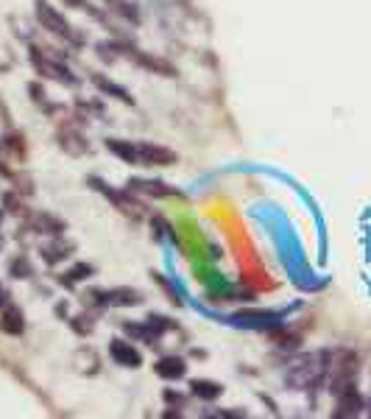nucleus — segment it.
<instances>
[{
  "label": "nucleus",
  "instance_id": "nucleus-9",
  "mask_svg": "<svg viewBox=\"0 0 371 419\" xmlns=\"http://www.w3.org/2000/svg\"><path fill=\"white\" fill-rule=\"evenodd\" d=\"M106 149H109L115 157H120L123 162H129V165H140V157H137V143H131V140H117V137H109V140H106Z\"/></svg>",
  "mask_w": 371,
  "mask_h": 419
},
{
  "label": "nucleus",
  "instance_id": "nucleus-2",
  "mask_svg": "<svg viewBox=\"0 0 371 419\" xmlns=\"http://www.w3.org/2000/svg\"><path fill=\"white\" fill-rule=\"evenodd\" d=\"M327 369L332 372V391L335 397L354 389V380H357V355L354 353H338L332 358V364H327Z\"/></svg>",
  "mask_w": 371,
  "mask_h": 419
},
{
  "label": "nucleus",
  "instance_id": "nucleus-8",
  "mask_svg": "<svg viewBox=\"0 0 371 419\" xmlns=\"http://www.w3.org/2000/svg\"><path fill=\"white\" fill-rule=\"evenodd\" d=\"M154 372L160 378H165V380H179V378L187 375V364L182 358H176V355H165V358H160L154 364Z\"/></svg>",
  "mask_w": 371,
  "mask_h": 419
},
{
  "label": "nucleus",
  "instance_id": "nucleus-20",
  "mask_svg": "<svg viewBox=\"0 0 371 419\" xmlns=\"http://www.w3.org/2000/svg\"><path fill=\"white\" fill-rule=\"evenodd\" d=\"M28 90H31V95H34L37 104H45V93L39 90V84H28Z\"/></svg>",
  "mask_w": 371,
  "mask_h": 419
},
{
  "label": "nucleus",
  "instance_id": "nucleus-23",
  "mask_svg": "<svg viewBox=\"0 0 371 419\" xmlns=\"http://www.w3.org/2000/svg\"><path fill=\"white\" fill-rule=\"evenodd\" d=\"M6 305V291H3V286H0V308Z\"/></svg>",
  "mask_w": 371,
  "mask_h": 419
},
{
  "label": "nucleus",
  "instance_id": "nucleus-14",
  "mask_svg": "<svg viewBox=\"0 0 371 419\" xmlns=\"http://www.w3.org/2000/svg\"><path fill=\"white\" fill-rule=\"evenodd\" d=\"M23 327H26L23 313H20L17 308H6V310H3V319H0V330H6V333H12V335H20Z\"/></svg>",
  "mask_w": 371,
  "mask_h": 419
},
{
  "label": "nucleus",
  "instance_id": "nucleus-18",
  "mask_svg": "<svg viewBox=\"0 0 371 419\" xmlns=\"http://www.w3.org/2000/svg\"><path fill=\"white\" fill-rule=\"evenodd\" d=\"M106 3H109V6H112L117 15H123L126 20H134V23L140 20V17H137V9L129 3V0H106Z\"/></svg>",
  "mask_w": 371,
  "mask_h": 419
},
{
  "label": "nucleus",
  "instance_id": "nucleus-15",
  "mask_svg": "<svg viewBox=\"0 0 371 419\" xmlns=\"http://www.w3.org/2000/svg\"><path fill=\"white\" fill-rule=\"evenodd\" d=\"M106 297H109V305H120V308H126V305H140V302H142V297H140L137 291H129V288L106 291Z\"/></svg>",
  "mask_w": 371,
  "mask_h": 419
},
{
  "label": "nucleus",
  "instance_id": "nucleus-16",
  "mask_svg": "<svg viewBox=\"0 0 371 419\" xmlns=\"http://www.w3.org/2000/svg\"><path fill=\"white\" fill-rule=\"evenodd\" d=\"M39 230L37 232H48V235H59L61 230H64V224L59 221V218H53V216H48V213H42V216H37V221H34Z\"/></svg>",
  "mask_w": 371,
  "mask_h": 419
},
{
  "label": "nucleus",
  "instance_id": "nucleus-1",
  "mask_svg": "<svg viewBox=\"0 0 371 419\" xmlns=\"http://www.w3.org/2000/svg\"><path fill=\"white\" fill-rule=\"evenodd\" d=\"M34 15H37V20H39V26H42L45 31L61 37L64 42H70V45H82V42H84V39L76 34V28H73L50 3H45V0H37V3H34Z\"/></svg>",
  "mask_w": 371,
  "mask_h": 419
},
{
  "label": "nucleus",
  "instance_id": "nucleus-6",
  "mask_svg": "<svg viewBox=\"0 0 371 419\" xmlns=\"http://www.w3.org/2000/svg\"><path fill=\"white\" fill-rule=\"evenodd\" d=\"M109 355H112L115 364L129 366V369H137V366L142 364V355L137 353V349H134L129 341H123V338H115V341L109 344Z\"/></svg>",
  "mask_w": 371,
  "mask_h": 419
},
{
  "label": "nucleus",
  "instance_id": "nucleus-13",
  "mask_svg": "<svg viewBox=\"0 0 371 419\" xmlns=\"http://www.w3.org/2000/svg\"><path fill=\"white\" fill-rule=\"evenodd\" d=\"M190 391H193V397L212 402V400H218V397H220L224 386L215 383V380H193V383H190Z\"/></svg>",
  "mask_w": 371,
  "mask_h": 419
},
{
  "label": "nucleus",
  "instance_id": "nucleus-3",
  "mask_svg": "<svg viewBox=\"0 0 371 419\" xmlns=\"http://www.w3.org/2000/svg\"><path fill=\"white\" fill-rule=\"evenodd\" d=\"M31 62H34V67L39 70L42 76H48V79H53V82H59V84H67V87L76 84V76H73L61 62H53L50 56L39 53V50H31Z\"/></svg>",
  "mask_w": 371,
  "mask_h": 419
},
{
  "label": "nucleus",
  "instance_id": "nucleus-19",
  "mask_svg": "<svg viewBox=\"0 0 371 419\" xmlns=\"http://www.w3.org/2000/svg\"><path fill=\"white\" fill-rule=\"evenodd\" d=\"M12 277H31V266H28L26 257H20V260L12 263Z\"/></svg>",
  "mask_w": 371,
  "mask_h": 419
},
{
  "label": "nucleus",
  "instance_id": "nucleus-11",
  "mask_svg": "<svg viewBox=\"0 0 371 419\" xmlns=\"http://www.w3.org/2000/svg\"><path fill=\"white\" fill-rule=\"evenodd\" d=\"M360 408H363L360 394L354 389H349V391L338 394V411H335V416H354V413H360Z\"/></svg>",
  "mask_w": 371,
  "mask_h": 419
},
{
  "label": "nucleus",
  "instance_id": "nucleus-4",
  "mask_svg": "<svg viewBox=\"0 0 371 419\" xmlns=\"http://www.w3.org/2000/svg\"><path fill=\"white\" fill-rule=\"evenodd\" d=\"M137 157H140V165H173L179 160L171 149L154 146V143H137Z\"/></svg>",
  "mask_w": 371,
  "mask_h": 419
},
{
  "label": "nucleus",
  "instance_id": "nucleus-10",
  "mask_svg": "<svg viewBox=\"0 0 371 419\" xmlns=\"http://www.w3.org/2000/svg\"><path fill=\"white\" fill-rule=\"evenodd\" d=\"M129 190L142 193V196H173V190L157 179H129Z\"/></svg>",
  "mask_w": 371,
  "mask_h": 419
},
{
  "label": "nucleus",
  "instance_id": "nucleus-5",
  "mask_svg": "<svg viewBox=\"0 0 371 419\" xmlns=\"http://www.w3.org/2000/svg\"><path fill=\"white\" fill-rule=\"evenodd\" d=\"M90 185L95 187V190H101L106 198H112L115 201V207L120 210V213H126V216H131V218H137L140 216V204L134 201V198H129L126 193H120V190H112V187H106L101 179H90Z\"/></svg>",
  "mask_w": 371,
  "mask_h": 419
},
{
  "label": "nucleus",
  "instance_id": "nucleus-17",
  "mask_svg": "<svg viewBox=\"0 0 371 419\" xmlns=\"http://www.w3.org/2000/svg\"><path fill=\"white\" fill-rule=\"evenodd\" d=\"M70 254V246H61V243H53V246H45L42 249V257H45V263H59V260H64Z\"/></svg>",
  "mask_w": 371,
  "mask_h": 419
},
{
  "label": "nucleus",
  "instance_id": "nucleus-22",
  "mask_svg": "<svg viewBox=\"0 0 371 419\" xmlns=\"http://www.w3.org/2000/svg\"><path fill=\"white\" fill-rule=\"evenodd\" d=\"M64 3L73 9H87V0H64Z\"/></svg>",
  "mask_w": 371,
  "mask_h": 419
},
{
  "label": "nucleus",
  "instance_id": "nucleus-21",
  "mask_svg": "<svg viewBox=\"0 0 371 419\" xmlns=\"http://www.w3.org/2000/svg\"><path fill=\"white\" fill-rule=\"evenodd\" d=\"M165 400H168V402H176V405L184 402V397H182V394H173V391H165Z\"/></svg>",
  "mask_w": 371,
  "mask_h": 419
},
{
  "label": "nucleus",
  "instance_id": "nucleus-12",
  "mask_svg": "<svg viewBox=\"0 0 371 419\" xmlns=\"http://www.w3.org/2000/svg\"><path fill=\"white\" fill-rule=\"evenodd\" d=\"M93 84H95L101 93H106V95H112V98H117V101H123V104H134V101H131V95H129L120 84L109 82V79H106V76H101V73H93Z\"/></svg>",
  "mask_w": 371,
  "mask_h": 419
},
{
  "label": "nucleus",
  "instance_id": "nucleus-7",
  "mask_svg": "<svg viewBox=\"0 0 371 419\" xmlns=\"http://www.w3.org/2000/svg\"><path fill=\"white\" fill-rule=\"evenodd\" d=\"M126 50V56L129 59H134L140 67H145V70H154V73H160V76H176V70L168 64V62H162V59H154V56H145V53H140V50H134V48H123Z\"/></svg>",
  "mask_w": 371,
  "mask_h": 419
}]
</instances>
